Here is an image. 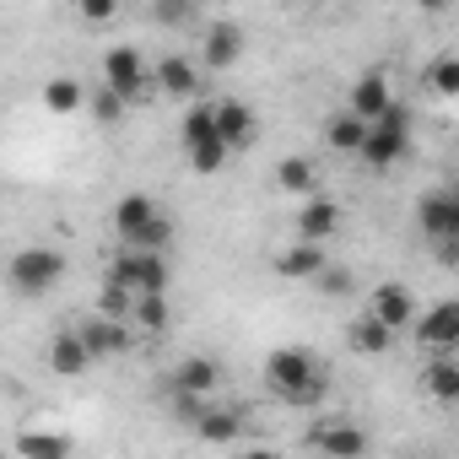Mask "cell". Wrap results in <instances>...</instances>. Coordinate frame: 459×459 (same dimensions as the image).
Here are the masks:
<instances>
[{"label":"cell","instance_id":"obj_29","mask_svg":"<svg viewBox=\"0 0 459 459\" xmlns=\"http://www.w3.org/2000/svg\"><path fill=\"white\" fill-rule=\"evenodd\" d=\"M227 157H233V141L227 135H211V141L189 146V168L195 173H216V168H227Z\"/></svg>","mask_w":459,"mask_h":459},{"label":"cell","instance_id":"obj_35","mask_svg":"<svg viewBox=\"0 0 459 459\" xmlns=\"http://www.w3.org/2000/svg\"><path fill=\"white\" fill-rule=\"evenodd\" d=\"M157 17H189V0H157Z\"/></svg>","mask_w":459,"mask_h":459},{"label":"cell","instance_id":"obj_32","mask_svg":"<svg viewBox=\"0 0 459 459\" xmlns=\"http://www.w3.org/2000/svg\"><path fill=\"white\" fill-rule=\"evenodd\" d=\"M173 233H178L173 216H162V211H157V216L141 227V233H135V238H125V244H130V249H168V244H173Z\"/></svg>","mask_w":459,"mask_h":459},{"label":"cell","instance_id":"obj_30","mask_svg":"<svg viewBox=\"0 0 459 459\" xmlns=\"http://www.w3.org/2000/svg\"><path fill=\"white\" fill-rule=\"evenodd\" d=\"M87 108H92V119H98V125H119V119L130 114V98H125V92H114V87H98V92L87 98Z\"/></svg>","mask_w":459,"mask_h":459},{"label":"cell","instance_id":"obj_8","mask_svg":"<svg viewBox=\"0 0 459 459\" xmlns=\"http://www.w3.org/2000/svg\"><path fill=\"white\" fill-rule=\"evenodd\" d=\"M82 335H87V346H92V357H119V351H130V341H135V325L130 319H119V314H92L87 325H76Z\"/></svg>","mask_w":459,"mask_h":459},{"label":"cell","instance_id":"obj_16","mask_svg":"<svg viewBox=\"0 0 459 459\" xmlns=\"http://www.w3.org/2000/svg\"><path fill=\"white\" fill-rule=\"evenodd\" d=\"M416 227H421L432 244H443L454 233V189H427L416 200Z\"/></svg>","mask_w":459,"mask_h":459},{"label":"cell","instance_id":"obj_6","mask_svg":"<svg viewBox=\"0 0 459 459\" xmlns=\"http://www.w3.org/2000/svg\"><path fill=\"white\" fill-rule=\"evenodd\" d=\"M411 335H416L427 351H459V298H443V303H432L427 314H416Z\"/></svg>","mask_w":459,"mask_h":459},{"label":"cell","instance_id":"obj_34","mask_svg":"<svg viewBox=\"0 0 459 459\" xmlns=\"http://www.w3.org/2000/svg\"><path fill=\"white\" fill-rule=\"evenodd\" d=\"M351 287H357L351 271H330V265H325V276H319V292H325V298H346Z\"/></svg>","mask_w":459,"mask_h":459},{"label":"cell","instance_id":"obj_24","mask_svg":"<svg viewBox=\"0 0 459 459\" xmlns=\"http://www.w3.org/2000/svg\"><path fill=\"white\" fill-rule=\"evenodd\" d=\"M152 216H157V200H152V195H141V189H130V195L114 205V233H119V244H125V238H135Z\"/></svg>","mask_w":459,"mask_h":459},{"label":"cell","instance_id":"obj_36","mask_svg":"<svg viewBox=\"0 0 459 459\" xmlns=\"http://www.w3.org/2000/svg\"><path fill=\"white\" fill-rule=\"evenodd\" d=\"M448 238H459V189H454V233H448ZM448 238H443V244H448Z\"/></svg>","mask_w":459,"mask_h":459},{"label":"cell","instance_id":"obj_11","mask_svg":"<svg viewBox=\"0 0 459 459\" xmlns=\"http://www.w3.org/2000/svg\"><path fill=\"white\" fill-rule=\"evenodd\" d=\"M216 125H221L227 141H233V152H244V146L260 141V114L244 98H216Z\"/></svg>","mask_w":459,"mask_h":459},{"label":"cell","instance_id":"obj_23","mask_svg":"<svg viewBox=\"0 0 459 459\" xmlns=\"http://www.w3.org/2000/svg\"><path fill=\"white\" fill-rule=\"evenodd\" d=\"M454 389H459V362L448 351H432V362L421 368V394H432L437 405H448Z\"/></svg>","mask_w":459,"mask_h":459},{"label":"cell","instance_id":"obj_3","mask_svg":"<svg viewBox=\"0 0 459 459\" xmlns=\"http://www.w3.org/2000/svg\"><path fill=\"white\" fill-rule=\"evenodd\" d=\"M6 281H12L17 298H44V292H55V287L65 281V255L49 249V244H28V249L12 255Z\"/></svg>","mask_w":459,"mask_h":459},{"label":"cell","instance_id":"obj_7","mask_svg":"<svg viewBox=\"0 0 459 459\" xmlns=\"http://www.w3.org/2000/svg\"><path fill=\"white\" fill-rule=\"evenodd\" d=\"M341 227H346V211L330 200V195H308L303 205H298V238H314V244H330L335 233H341Z\"/></svg>","mask_w":459,"mask_h":459},{"label":"cell","instance_id":"obj_18","mask_svg":"<svg viewBox=\"0 0 459 459\" xmlns=\"http://www.w3.org/2000/svg\"><path fill=\"white\" fill-rule=\"evenodd\" d=\"M394 335H400V330H389L373 308H368L362 319H351V325H346V346H351L357 357H384V351L394 346Z\"/></svg>","mask_w":459,"mask_h":459},{"label":"cell","instance_id":"obj_4","mask_svg":"<svg viewBox=\"0 0 459 459\" xmlns=\"http://www.w3.org/2000/svg\"><path fill=\"white\" fill-rule=\"evenodd\" d=\"M103 281H114V287H125V292L141 298V292H168L173 271H168V255H162V249H130V244H125Z\"/></svg>","mask_w":459,"mask_h":459},{"label":"cell","instance_id":"obj_12","mask_svg":"<svg viewBox=\"0 0 459 459\" xmlns=\"http://www.w3.org/2000/svg\"><path fill=\"white\" fill-rule=\"evenodd\" d=\"M389 103H394V92H389V76H384V71H362V76H357V87L346 92V108H351V114H362L368 125H373V119H384V114H389Z\"/></svg>","mask_w":459,"mask_h":459},{"label":"cell","instance_id":"obj_22","mask_svg":"<svg viewBox=\"0 0 459 459\" xmlns=\"http://www.w3.org/2000/svg\"><path fill=\"white\" fill-rule=\"evenodd\" d=\"M362 141H368V119H362V114H351V108H341V114L325 125V146H330V152L357 157V152H362Z\"/></svg>","mask_w":459,"mask_h":459},{"label":"cell","instance_id":"obj_14","mask_svg":"<svg viewBox=\"0 0 459 459\" xmlns=\"http://www.w3.org/2000/svg\"><path fill=\"white\" fill-rule=\"evenodd\" d=\"M92 362H98V357H92V346H87L82 330H60V335H55V346H49V373H60V378H82Z\"/></svg>","mask_w":459,"mask_h":459},{"label":"cell","instance_id":"obj_21","mask_svg":"<svg viewBox=\"0 0 459 459\" xmlns=\"http://www.w3.org/2000/svg\"><path fill=\"white\" fill-rule=\"evenodd\" d=\"M238 432H244V411H227V405H211L205 400V411L195 421V437H205V443H233Z\"/></svg>","mask_w":459,"mask_h":459},{"label":"cell","instance_id":"obj_1","mask_svg":"<svg viewBox=\"0 0 459 459\" xmlns=\"http://www.w3.org/2000/svg\"><path fill=\"white\" fill-rule=\"evenodd\" d=\"M265 384L281 405H298V411H314L330 400V368L308 346H276L265 357Z\"/></svg>","mask_w":459,"mask_h":459},{"label":"cell","instance_id":"obj_5","mask_svg":"<svg viewBox=\"0 0 459 459\" xmlns=\"http://www.w3.org/2000/svg\"><path fill=\"white\" fill-rule=\"evenodd\" d=\"M146 82H157L152 71H146V55L135 49V44H119V49H108L103 55V87H114V92H125L130 103L146 92Z\"/></svg>","mask_w":459,"mask_h":459},{"label":"cell","instance_id":"obj_28","mask_svg":"<svg viewBox=\"0 0 459 459\" xmlns=\"http://www.w3.org/2000/svg\"><path fill=\"white\" fill-rule=\"evenodd\" d=\"M17 454H28V459H65L71 454V437H60V432H22L17 437Z\"/></svg>","mask_w":459,"mask_h":459},{"label":"cell","instance_id":"obj_19","mask_svg":"<svg viewBox=\"0 0 459 459\" xmlns=\"http://www.w3.org/2000/svg\"><path fill=\"white\" fill-rule=\"evenodd\" d=\"M276 189L281 195H292V200H308L314 189H319V168H314V157H281L276 162Z\"/></svg>","mask_w":459,"mask_h":459},{"label":"cell","instance_id":"obj_9","mask_svg":"<svg viewBox=\"0 0 459 459\" xmlns=\"http://www.w3.org/2000/svg\"><path fill=\"white\" fill-rule=\"evenodd\" d=\"M168 389H173V394H200V400H216V389H221V368H216L211 357H184V362H173Z\"/></svg>","mask_w":459,"mask_h":459},{"label":"cell","instance_id":"obj_26","mask_svg":"<svg viewBox=\"0 0 459 459\" xmlns=\"http://www.w3.org/2000/svg\"><path fill=\"white\" fill-rule=\"evenodd\" d=\"M44 108L49 114H82L87 108V87L71 82V76H49L44 82Z\"/></svg>","mask_w":459,"mask_h":459},{"label":"cell","instance_id":"obj_27","mask_svg":"<svg viewBox=\"0 0 459 459\" xmlns=\"http://www.w3.org/2000/svg\"><path fill=\"white\" fill-rule=\"evenodd\" d=\"M178 135H184V152H189V146H200V141H211V135H221V125H216V103H189V114H184Z\"/></svg>","mask_w":459,"mask_h":459},{"label":"cell","instance_id":"obj_17","mask_svg":"<svg viewBox=\"0 0 459 459\" xmlns=\"http://www.w3.org/2000/svg\"><path fill=\"white\" fill-rule=\"evenodd\" d=\"M389 330H411L416 325V298H411V287L405 281H384L378 292H373V303H368Z\"/></svg>","mask_w":459,"mask_h":459},{"label":"cell","instance_id":"obj_33","mask_svg":"<svg viewBox=\"0 0 459 459\" xmlns=\"http://www.w3.org/2000/svg\"><path fill=\"white\" fill-rule=\"evenodd\" d=\"M76 12H82V22H87V28H103V22H114L119 0H76Z\"/></svg>","mask_w":459,"mask_h":459},{"label":"cell","instance_id":"obj_38","mask_svg":"<svg viewBox=\"0 0 459 459\" xmlns=\"http://www.w3.org/2000/svg\"><path fill=\"white\" fill-rule=\"evenodd\" d=\"M448 405H454V411H459V389H454V400H448Z\"/></svg>","mask_w":459,"mask_h":459},{"label":"cell","instance_id":"obj_20","mask_svg":"<svg viewBox=\"0 0 459 459\" xmlns=\"http://www.w3.org/2000/svg\"><path fill=\"white\" fill-rule=\"evenodd\" d=\"M152 76H157V87H162L168 98H195V87H200V71H195V60H184V55L157 60Z\"/></svg>","mask_w":459,"mask_h":459},{"label":"cell","instance_id":"obj_31","mask_svg":"<svg viewBox=\"0 0 459 459\" xmlns=\"http://www.w3.org/2000/svg\"><path fill=\"white\" fill-rule=\"evenodd\" d=\"M427 87H432L437 98H459V55H437V60L427 65Z\"/></svg>","mask_w":459,"mask_h":459},{"label":"cell","instance_id":"obj_15","mask_svg":"<svg viewBox=\"0 0 459 459\" xmlns=\"http://www.w3.org/2000/svg\"><path fill=\"white\" fill-rule=\"evenodd\" d=\"M238 55H244V28H238V22H216V28H205V44H200L205 71L238 65Z\"/></svg>","mask_w":459,"mask_h":459},{"label":"cell","instance_id":"obj_10","mask_svg":"<svg viewBox=\"0 0 459 459\" xmlns=\"http://www.w3.org/2000/svg\"><path fill=\"white\" fill-rule=\"evenodd\" d=\"M308 448L335 454V459H362V454H368V432L351 427V421H319V427L308 432Z\"/></svg>","mask_w":459,"mask_h":459},{"label":"cell","instance_id":"obj_2","mask_svg":"<svg viewBox=\"0 0 459 459\" xmlns=\"http://www.w3.org/2000/svg\"><path fill=\"white\" fill-rule=\"evenodd\" d=\"M357 157H362L373 173L405 162V157H411V108H405V103H389V114L368 125V141H362Z\"/></svg>","mask_w":459,"mask_h":459},{"label":"cell","instance_id":"obj_25","mask_svg":"<svg viewBox=\"0 0 459 459\" xmlns=\"http://www.w3.org/2000/svg\"><path fill=\"white\" fill-rule=\"evenodd\" d=\"M130 325H135L141 335H162V330L173 325L168 292H141V298H135V308H130Z\"/></svg>","mask_w":459,"mask_h":459},{"label":"cell","instance_id":"obj_13","mask_svg":"<svg viewBox=\"0 0 459 459\" xmlns=\"http://www.w3.org/2000/svg\"><path fill=\"white\" fill-rule=\"evenodd\" d=\"M325 244H314V238H298V244H287L281 255H276V276H287V281H319L325 276Z\"/></svg>","mask_w":459,"mask_h":459},{"label":"cell","instance_id":"obj_37","mask_svg":"<svg viewBox=\"0 0 459 459\" xmlns=\"http://www.w3.org/2000/svg\"><path fill=\"white\" fill-rule=\"evenodd\" d=\"M416 6H421V12H443V6H448V0H416Z\"/></svg>","mask_w":459,"mask_h":459}]
</instances>
